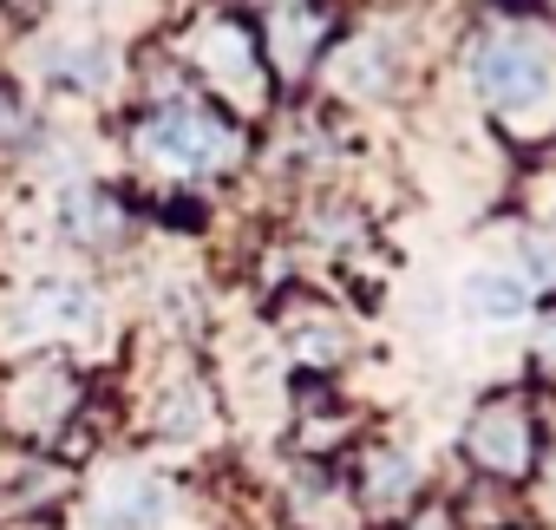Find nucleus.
Here are the masks:
<instances>
[{"mask_svg": "<svg viewBox=\"0 0 556 530\" xmlns=\"http://www.w3.org/2000/svg\"><path fill=\"white\" fill-rule=\"evenodd\" d=\"M295 452L308 458V465H334L341 452H354L361 439H367V413L354 406V400H341L321 374H308L302 387H295Z\"/></svg>", "mask_w": 556, "mask_h": 530, "instance_id": "obj_6", "label": "nucleus"}, {"mask_svg": "<svg viewBox=\"0 0 556 530\" xmlns=\"http://www.w3.org/2000/svg\"><path fill=\"white\" fill-rule=\"evenodd\" d=\"M458 452H465L471 478H491V484L523 491L543 471V452H549V432H543V413H536L530 387H491L465 413Z\"/></svg>", "mask_w": 556, "mask_h": 530, "instance_id": "obj_2", "label": "nucleus"}, {"mask_svg": "<svg viewBox=\"0 0 556 530\" xmlns=\"http://www.w3.org/2000/svg\"><path fill=\"white\" fill-rule=\"evenodd\" d=\"M523 374L536 393H556V295L530 308V341H523Z\"/></svg>", "mask_w": 556, "mask_h": 530, "instance_id": "obj_13", "label": "nucleus"}, {"mask_svg": "<svg viewBox=\"0 0 556 530\" xmlns=\"http://www.w3.org/2000/svg\"><path fill=\"white\" fill-rule=\"evenodd\" d=\"M348 491L367 517V530H393L419 497H426V471L400 439H361L354 465H348Z\"/></svg>", "mask_w": 556, "mask_h": 530, "instance_id": "obj_5", "label": "nucleus"}, {"mask_svg": "<svg viewBox=\"0 0 556 530\" xmlns=\"http://www.w3.org/2000/svg\"><path fill=\"white\" fill-rule=\"evenodd\" d=\"M275 321H282V341H289V354L308 367V374H334L341 361H348V321L321 302V295H289L282 308H275Z\"/></svg>", "mask_w": 556, "mask_h": 530, "instance_id": "obj_9", "label": "nucleus"}, {"mask_svg": "<svg viewBox=\"0 0 556 530\" xmlns=\"http://www.w3.org/2000/svg\"><path fill=\"white\" fill-rule=\"evenodd\" d=\"M138 164H151L157 177H216L242 164V125L223 105H197V99H157L138 131H131Z\"/></svg>", "mask_w": 556, "mask_h": 530, "instance_id": "obj_1", "label": "nucleus"}, {"mask_svg": "<svg viewBox=\"0 0 556 530\" xmlns=\"http://www.w3.org/2000/svg\"><path fill=\"white\" fill-rule=\"evenodd\" d=\"M510 530H536V523H530V517H523V523H510Z\"/></svg>", "mask_w": 556, "mask_h": 530, "instance_id": "obj_16", "label": "nucleus"}, {"mask_svg": "<svg viewBox=\"0 0 556 530\" xmlns=\"http://www.w3.org/2000/svg\"><path fill=\"white\" fill-rule=\"evenodd\" d=\"M393 530H458V510H452V497H432V491H426Z\"/></svg>", "mask_w": 556, "mask_h": 530, "instance_id": "obj_14", "label": "nucleus"}, {"mask_svg": "<svg viewBox=\"0 0 556 530\" xmlns=\"http://www.w3.org/2000/svg\"><path fill=\"white\" fill-rule=\"evenodd\" d=\"M92 523L99 530H164L170 523V491L151 471L118 465L92 484Z\"/></svg>", "mask_w": 556, "mask_h": 530, "instance_id": "obj_8", "label": "nucleus"}, {"mask_svg": "<svg viewBox=\"0 0 556 530\" xmlns=\"http://www.w3.org/2000/svg\"><path fill=\"white\" fill-rule=\"evenodd\" d=\"M471 86L491 112L504 118H536L543 105H556V60L536 34L504 27V34H478L471 40Z\"/></svg>", "mask_w": 556, "mask_h": 530, "instance_id": "obj_3", "label": "nucleus"}, {"mask_svg": "<svg viewBox=\"0 0 556 530\" xmlns=\"http://www.w3.org/2000/svg\"><path fill=\"white\" fill-rule=\"evenodd\" d=\"M0 530H60V523H53V517H8Z\"/></svg>", "mask_w": 556, "mask_h": 530, "instance_id": "obj_15", "label": "nucleus"}, {"mask_svg": "<svg viewBox=\"0 0 556 530\" xmlns=\"http://www.w3.org/2000/svg\"><path fill=\"white\" fill-rule=\"evenodd\" d=\"M255 34H262V60H268V73L302 79V73L328 53V40H334V14L315 8V0H282V8L268 14V27H255Z\"/></svg>", "mask_w": 556, "mask_h": 530, "instance_id": "obj_7", "label": "nucleus"}, {"mask_svg": "<svg viewBox=\"0 0 556 530\" xmlns=\"http://www.w3.org/2000/svg\"><path fill=\"white\" fill-rule=\"evenodd\" d=\"M328 79H334L348 99H380L387 79H393V73H387V47L367 40V34H361V40H341L334 60H328Z\"/></svg>", "mask_w": 556, "mask_h": 530, "instance_id": "obj_11", "label": "nucleus"}, {"mask_svg": "<svg viewBox=\"0 0 556 530\" xmlns=\"http://www.w3.org/2000/svg\"><path fill=\"white\" fill-rule=\"evenodd\" d=\"M79 406H86L79 380H73L66 367H40V374H21V387H14V400H8V419H14V432L60 439Z\"/></svg>", "mask_w": 556, "mask_h": 530, "instance_id": "obj_10", "label": "nucleus"}, {"mask_svg": "<svg viewBox=\"0 0 556 530\" xmlns=\"http://www.w3.org/2000/svg\"><path fill=\"white\" fill-rule=\"evenodd\" d=\"M465 302H471L484 321H523V315L536 308V289H530V276L478 269V276H465Z\"/></svg>", "mask_w": 556, "mask_h": 530, "instance_id": "obj_12", "label": "nucleus"}, {"mask_svg": "<svg viewBox=\"0 0 556 530\" xmlns=\"http://www.w3.org/2000/svg\"><path fill=\"white\" fill-rule=\"evenodd\" d=\"M184 60H190V73L229 105V112H262L268 105V60H262V34L249 27V21H236V14H210V21H197L190 27V40H184Z\"/></svg>", "mask_w": 556, "mask_h": 530, "instance_id": "obj_4", "label": "nucleus"}]
</instances>
